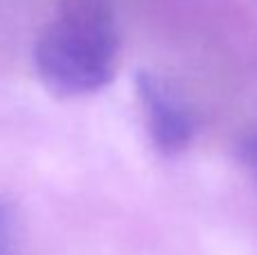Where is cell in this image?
Here are the masks:
<instances>
[{
  "label": "cell",
  "mask_w": 257,
  "mask_h": 255,
  "mask_svg": "<svg viewBox=\"0 0 257 255\" xmlns=\"http://www.w3.org/2000/svg\"><path fill=\"white\" fill-rule=\"evenodd\" d=\"M120 63L115 0H59L34 48V66L57 95L95 93L113 81Z\"/></svg>",
  "instance_id": "1"
},
{
  "label": "cell",
  "mask_w": 257,
  "mask_h": 255,
  "mask_svg": "<svg viewBox=\"0 0 257 255\" xmlns=\"http://www.w3.org/2000/svg\"><path fill=\"white\" fill-rule=\"evenodd\" d=\"M133 84L147 134L156 149L172 156L190 147L194 138V120L174 86L158 72L149 70L138 72Z\"/></svg>",
  "instance_id": "2"
},
{
  "label": "cell",
  "mask_w": 257,
  "mask_h": 255,
  "mask_svg": "<svg viewBox=\"0 0 257 255\" xmlns=\"http://www.w3.org/2000/svg\"><path fill=\"white\" fill-rule=\"evenodd\" d=\"M14 235V210L5 199H0V255L7 251Z\"/></svg>",
  "instance_id": "3"
},
{
  "label": "cell",
  "mask_w": 257,
  "mask_h": 255,
  "mask_svg": "<svg viewBox=\"0 0 257 255\" xmlns=\"http://www.w3.org/2000/svg\"><path fill=\"white\" fill-rule=\"evenodd\" d=\"M239 158L248 172L257 179V131L255 134H248L239 145Z\"/></svg>",
  "instance_id": "4"
}]
</instances>
